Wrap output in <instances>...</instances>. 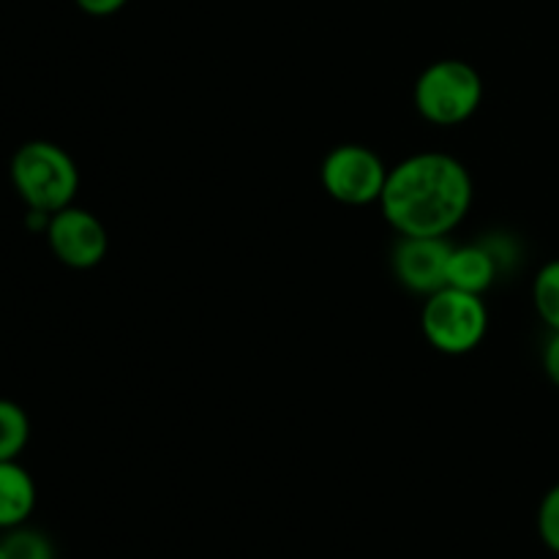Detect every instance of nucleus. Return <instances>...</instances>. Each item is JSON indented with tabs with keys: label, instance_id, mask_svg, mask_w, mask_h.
I'll return each instance as SVG.
<instances>
[{
	"label": "nucleus",
	"instance_id": "12",
	"mask_svg": "<svg viewBox=\"0 0 559 559\" xmlns=\"http://www.w3.org/2000/svg\"><path fill=\"white\" fill-rule=\"evenodd\" d=\"M533 304L544 325L549 331H559V257L535 273Z\"/></svg>",
	"mask_w": 559,
	"mask_h": 559
},
{
	"label": "nucleus",
	"instance_id": "7",
	"mask_svg": "<svg viewBox=\"0 0 559 559\" xmlns=\"http://www.w3.org/2000/svg\"><path fill=\"white\" fill-rule=\"evenodd\" d=\"M453 243L448 238H404L399 235L393 246V276L404 289L415 295H435L448 287V262Z\"/></svg>",
	"mask_w": 559,
	"mask_h": 559
},
{
	"label": "nucleus",
	"instance_id": "14",
	"mask_svg": "<svg viewBox=\"0 0 559 559\" xmlns=\"http://www.w3.org/2000/svg\"><path fill=\"white\" fill-rule=\"evenodd\" d=\"M544 371L551 385L559 388V331H549V338L544 344Z\"/></svg>",
	"mask_w": 559,
	"mask_h": 559
},
{
	"label": "nucleus",
	"instance_id": "9",
	"mask_svg": "<svg viewBox=\"0 0 559 559\" xmlns=\"http://www.w3.org/2000/svg\"><path fill=\"white\" fill-rule=\"evenodd\" d=\"M36 480L22 467L20 459L0 462V530L9 533L27 524L36 511Z\"/></svg>",
	"mask_w": 559,
	"mask_h": 559
},
{
	"label": "nucleus",
	"instance_id": "5",
	"mask_svg": "<svg viewBox=\"0 0 559 559\" xmlns=\"http://www.w3.org/2000/svg\"><path fill=\"white\" fill-rule=\"evenodd\" d=\"M388 167L380 153L360 142L331 147L320 164V183L331 200L347 207H366L380 202L388 183Z\"/></svg>",
	"mask_w": 559,
	"mask_h": 559
},
{
	"label": "nucleus",
	"instance_id": "8",
	"mask_svg": "<svg viewBox=\"0 0 559 559\" xmlns=\"http://www.w3.org/2000/svg\"><path fill=\"white\" fill-rule=\"evenodd\" d=\"M500 276V265H497L495 254L486 249L484 240L480 243L453 246L451 262H448V287L484 295L495 287Z\"/></svg>",
	"mask_w": 559,
	"mask_h": 559
},
{
	"label": "nucleus",
	"instance_id": "16",
	"mask_svg": "<svg viewBox=\"0 0 559 559\" xmlns=\"http://www.w3.org/2000/svg\"><path fill=\"white\" fill-rule=\"evenodd\" d=\"M0 559H3V549H0Z\"/></svg>",
	"mask_w": 559,
	"mask_h": 559
},
{
	"label": "nucleus",
	"instance_id": "15",
	"mask_svg": "<svg viewBox=\"0 0 559 559\" xmlns=\"http://www.w3.org/2000/svg\"><path fill=\"white\" fill-rule=\"evenodd\" d=\"M76 9L85 11L87 16H112L123 9L129 0H74Z\"/></svg>",
	"mask_w": 559,
	"mask_h": 559
},
{
	"label": "nucleus",
	"instance_id": "11",
	"mask_svg": "<svg viewBox=\"0 0 559 559\" xmlns=\"http://www.w3.org/2000/svg\"><path fill=\"white\" fill-rule=\"evenodd\" d=\"M0 549H3V559H58L49 535L27 527V524L9 530L0 538Z\"/></svg>",
	"mask_w": 559,
	"mask_h": 559
},
{
	"label": "nucleus",
	"instance_id": "1",
	"mask_svg": "<svg viewBox=\"0 0 559 559\" xmlns=\"http://www.w3.org/2000/svg\"><path fill=\"white\" fill-rule=\"evenodd\" d=\"M473 200V175L462 158L420 151L393 164L377 205L404 238H448L467 218Z\"/></svg>",
	"mask_w": 559,
	"mask_h": 559
},
{
	"label": "nucleus",
	"instance_id": "4",
	"mask_svg": "<svg viewBox=\"0 0 559 559\" xmlns=\"http://www.w3.org/2000/svg\"><path fill=\"white\" fill-rule=\"evenodd\" d=\"M424 336L437 353L469 355L484 344L489 331V309L484 295L464 293L456 287H442L429 295L420 311Z\"/></svg>",
	"mask_w": 559,
	"mask_h": 559
},
{
	"label": "nucleus",
	"instance_id": "2",
	"mask_svg": "<svg viewBox=\"0 0 559 559\" xmlns=\"http://www.w3.org/2000/svg\"><path fill=\"white\" fill-rule=\"evenodd\" d=\"M9 178L27 211L58 213L74 205L80 191V167L63 145L49 140H31L14 151Z\"/></svg>",
	"mask_w": 559,
	"mask_h": 559
},
{
	"label": "nucleus",
	"instance_id": "6",
	"mask_svg": "<svg viewBox=\"0 0 559 559\" xmlns=\"http://www.w3.org/2000/svg\"><path fill=\"white\" fill-rule=\"evenodd\" d=\"M47 243L55 260L71 271H91L102 265L109 251V235L102 218L85 207L69 205L49 216Z\"/></svg>",
	"mask_w": 559,
	"mask_h": 559
},
{
	"label": "nucleus",
	"instance_id": "13",
	"mask_svg": "<svg viewBox=\"0 0 559 559\" xmlns=\"http://www.w3.org/2000/svg\"><path fill=\"white\" fill-rule=\"evenodd\" d=\"M538 535L549 551L559 557V484L551 486L538 506Z\"/></svg>",
	"mask_w": 559,
	"mask_h": 559
},
{
	"label": "nucleus",
	"instance_id": "10",
	"mask_svg": "<svg viewBox=\"0 0 559 559\" xmlns=\"http://www.w3.org/2000/svg\"><path fill=\"white\" fill-rule=\"evenodd\" d=\"M31 442V418L11 399H0V462H14Z\"/></svg>",
	"mask_w": 559,
	"mask_h": 559
},
{
	"label": "nucleus",
	"instance_id": "3",
	"mask_svg": "<svg viewBox=\"0 0 559 559\" xmlns=\"http://www.w3.org/2000/svg\"><path fill=\"white\" fill-rule=\"evenodd\" d=\"M413 102L426 123L453 129L467 123L484 104V76L467 60H435L415 80Z\"/></svg>",
	"mask_w": 559,
	"mask_h": 559
}]
</instances>
